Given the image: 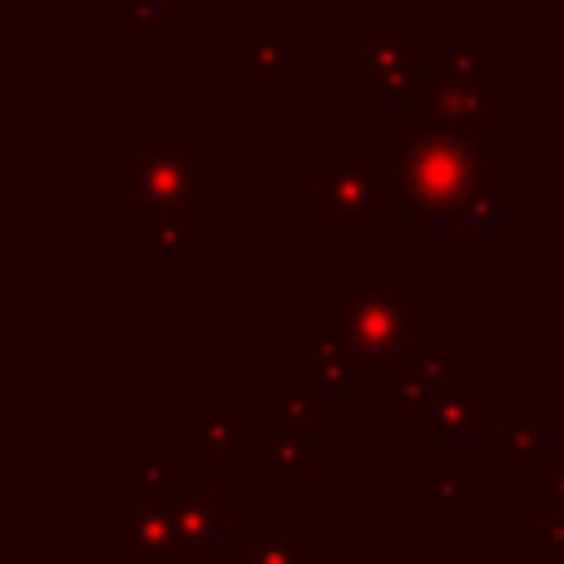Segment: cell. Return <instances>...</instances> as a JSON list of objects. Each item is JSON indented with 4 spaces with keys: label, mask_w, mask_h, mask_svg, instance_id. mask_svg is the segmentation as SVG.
<instances>
[{
    "label": "cell",
    "mask_w": 564,
    "mask_h": 564,
    "mask_svg": "<svg viewBox=\"0 0 564 564\" xmlns=\"http://www.w3.org/2000/svg\"><path fill=\"white\" fill-rule=\"evenodd\" d=\"M496 115L476 124L406 119V129H391L381 139L391 198L421 218L496 224Z\"/></svg>",
    "instance_id": "1"
},
{
    "label": "cell",
    "mask_w": 564,
    "mask_h": 564,
    "mask_svg": "<svg viewBox=\"0 0 564 564\" xmlns=\"http://www.w3.org/2000/svg\"><path fill=\"white\" fill-rule=\"evenodd\" d=\"M139 204H134V243L174 273L194 248L208 243V208H204V134H139Z\"/></svg>",
    "instance_id": "2"
},
{
    "label": "cell",
    "mask_w": 564,
    "mask_h": 564,
    "mask_svg": "<svg viewBox=\"0 0 564 564\" xmlns=\"http://www.w3.org/2000/svg\"><path fill=\"white\" fill-rule=\"evenodd\" d=\"M332 312L377 387L431 337V292L411 288L401 268H341Z\"/></svg>",
    "instance_id": "3"
},
{
    "label": "cell",
    "mask_w": 564,
    "mask_h": 564,
    "mask_svg": "<svg viewBox=\"0 0 564 564\" xmlns=\"http://www.w3.org/2000/svg\"><path fill=\"white\" fill-rule=\"evenodd\" d=\"M500 50L490 40H416V59L401 89L381 105L401 119H441V124H476L496 115Z\"/></svg>",
    "instance_id": "4"
},
{
    "label": "cell",
    "mask_w": 564,
    "mask_h": 564,
    "mask_svg": "<svg viewBox=\"0 0 564 564\" xmlns=\"http://www.w3.org/2000/svg\"><path fill=\"white\" fill-rule=\"evenodd\" d=\"M312 174H317V204H312L317 224H381L387 218L391 188L381 154H317Z\"/></svg>",
    "instance_id": "5"
},
{
    "label": "cell",
    "mask_w": 564,
    "mask_h": 564,
    "mask_svg": "<svg viewBox=\"0 0 564 564\" xmlns=\"http://www.w3.org/2000/svg\"><path fill=\"white\" fill-rule=\"evenodd\" d=\"M292 357L312 367V387L322 391L327 406H357V401L367 397L371 371L361 367V357L347 347V337H341L337 312L332 307L312 317V332L292 337Z\"/></svg>",
    "instance_id": "6"
},
{
    "label": "cell",
    "mask_w": 564,
    "mask_h": 564,
    "mask_svg": "<svg viewBox=\"0 0 564 564\" xmlns=\"http://www.w3.org/2000/svg\"><path fill=\"white\" fill-rule=\"evenodd\" d=\"M115 555L124 564H188L184 550H178L169 500L144 496V490H119L115 496Z\"/></svg>",
    "instance_id": "7"
},
{
    "label": "cell",
    "mask_w": 564,
    "mask_h": 564,
    "mask_svg": "<svg viewBox=\"0 0 564 564\" xmlns=\"http://www.w3.org/2000/svg\"><path fill=\"white\" fill-rule=\"evenodd\" d=\"M451 361H456V341L431 332V337L421 341V347L411 351V357L401 361L387 381H381L387 406H401V411H406V421H416L421 411H426L431 401L451 387Z\"/></svg>",
    "instance_id": "8"
},
{
    "label": "cell",
    "mask_w": 564,
    "mask_h": 564,
    "mask_svg": "<svg viewBox=\"0 0 564 564\" xmlns=\"http://www.w3.org/2000/svg\"><path fill=\"white\" fill-rule=\"evenodd\" d=\"M243 446H253V411H248V401H208L198 426H184V436H178V451L198 456L204 476L228 470L234 451Z\"/></svg>",
    "instance_id": "9"
},
{
    "label": "cell",
    "mask_w": 564,
    "mask_h": 564,
    "mask_svg": "<svg viewBox=\"0 0 564 564\" xmlns=\"http://www.w3.org/2000/svg\"><path fill=\"white\" fill-rule=\"evenodd\" d=\"M174 530H178V550L184 560H218L224 555V516H228V500L208 486V476L194 466V476L184 480L174 500Z\"/></svg>",
    "instance_id": "10"
},
{
    "label": "cell",
    "mask_w": 564,
    "mask_h": 564,
    "mask_svg": "<svg viewBox=\"0 0 564 564\" xmlns=\"http://www.w3.org/2000/svg\"><path fill=\"white\" fill-rule=\"evenodd\" d=\"M496 416L500 411L490 406V401H480V391L470 387V381H451L446 391H441L436 401H431L426 411H421L416 421H411V426H421L426 431V441L431 446H470V441H476V431L480 426H496Z\"/></svg>",
    "instance_id": "11"
},
{
    "label": "cell",
    "mask_w": 564,
    "mask_h": 564,
    "mask_svg": "<svg viewBox=\"0 0 564 564\" xmlns=\"http://www.w3.org/2000/svg\"><path fill=\"white\" fill-rule=\"evenodd\" d=\"M224 564H317L312 540L292 530L288 516H253L238 540H224Z\"/></svg>",
    "instance_id": "12"
},
{
    "label": "cell",
    "mask_w": 564,
    "mask_h": 564,
    "mask_svg": "<svg viewBox=\"0 0 564 564\" xmlns=\"http://www.w3.org/2000/svg\"><path fill=\"white\" fill-rule=\"evenodd\" d=\"M411 59H416V40H411L406 20H381V25L361 30V85L377 89L381 99L391 89H401V79L411 75Z\"/></svg>",
    "instance_id": "13"
},
{
    "label": "cell",
    "mask_w": 564,
    "mask_h": 564,
    "mask_svg": "<svg viewBox=\"0 0 564 564\" xmlns=\"http://www.w3.org/2000/svg\"><path fill=\"white\" fill-rule=\"evenodd\" d=\"M292 45H297V25H292V20H253V25H248V85H253L258 95L297 85Z\"/></svg>",
    "instance_id": "14"
},
{
    "label": "cell",
    "mask_w": 564,
    "mask_h": 564,
    "mask_svg": "<svg viewBox=\"0 0 564 564\" xmlns=\"http://www.w3.org/2000/svg\"><path fill=\"white\" fill-rule=\"evenodd\" d=\"M188 476H194V466H188V456L178 446L144 451V456L134 460V490H144V496H159V500H174L178 490H184Z\"/></svg>",
    "instance_id": "15"
},
{
    "label": "cell",
    "mask_w": 564,
    "mask_h": 564,
    "mask_svg": "<svg viewBox=\"0 0 564 564\" xmlns=\"http://www.w3.org/2000/svg\"><path fill=\"white\" fill-rule=\"evenodd\" d=\"M540 426H545V411L540 401H520L516 406V426L500 441V470H525L540 460Z\"/></svg>",
    "instance_id": "16"
},
{
    "label": "cell",
    "mask_w": 564,
    "mask_h": 564,
    "mask_svg": "<svg viewBox=\"0 0 564 564\" xmlns=\"http://www.w3.org/2000/svg\"><path fill=\"white\" fill-rule=\"evenodd\" d=\"M268 466L282 470V476H297V470L317 466V431L312 426H282L273 441H268Z\"/></svg>",
    "instance_id": "17"
},
{
    "label": "cell",
    "mask_w": 564,
    "mask_h": 564,
    "mask_svg": "<svg viewBox=\"0 0 564 564\" xmlns=\"http://www.w3.org/2000/svg\"><path fill=\"white\" fill-rule=\"evenodd\" d=\"M268 401H273V411L282 416V426H312L317 411L327 406L312 381H273V387H268Z\"/></svg>",
    "instance_id": "18"
},
{
    "label": "cell",
    "mask_w": 564,
    "mask_h": 564,
    "mask_svg": "<svg viewBox=\"0 0 564 564\" xmlns=\"http://www.w3.org/2000/svg\"><path fill=\"white\" fill-rule=\"evenodd\" d=\"M115 20H124L134 30L139 45H159L164 40V10H159V0H115Z\"/></svg>",
    "instance_id": "19"
},
{
    "label": "cell",
    "mask_w": 564,
    "mask_h": 564,
    "mask_svg": "<svg viewBox=\"0 0 564 564\" xmlns=\"http://www.w3.org/2000/svg\"><path fill=\"white\" fill-rule=\"evenodd\" d=\"M540 357L564 361V288H550L540 297Z\"/></svg>",
    "instance_id": "20"
},
{
    "label": "cell",
    "mask_w": 564,
    "mask_h": 564,
    "mask_svg": "<svg viewBox=\"0 0 564 564\" xmlns=\"http://www.w3.org/2000/svg\"><path fill=\"white\" fill-rule=\"evenodd\" d=\"M470 476H431V510L436 516H466L470 510Z\"/></svg>",
    "instance_id": "21"
},
{
    "label": "cell",
    "mask_w": 564,
    "mask_h": 564,
    "mask_svg": "<svg viewBox=\"0 0 564 564\" xmlns=\"http://www.w3.org/2000/svg\"><path fill=\"white\" fill-rule=\"evenodd\" d=\"M337 20H347V25H357V30H371L387 20V0H337Z\"/></svg>",
    "instance_id": "22"
},
{
    "label": "cell",
    "mask_w": 564,
    "mask_h": 564,
    "mask_svg": "<svg viewBox=\"0 0 564 564\" xmlns=\"http://www.w3.org/2000/svg\"><path fill=\"white\" fill-rule=\"evenodd\" d=\"M115 198L119 204H139V159H134V149L115 159Z\"/></svg>",
    "instance_id": "23"
},
{
    "label": "cell",
    "mask_w": 564,
    "mask_h": 564,
    "mask_svg": "<svg viewBox=\"0 0 564 564\" xmlns=\"http://www.w3.org/2000/svg\"><path fill=\"white\" fill-rule=\"evenodd\" d=\"M545 476H550V496H560V500H564V456H550Z\"/></svg>",
    "instance_id": "24"
},
{
    "label": "cell",
    "mask_w": 564,
    "mask_h": 564,
    "mask_svg": "<svg viewBox=\"0 0 564 564\" xmlns=\"http://www.w3.org/2000/svg\"><path fill=\"white\" fill-rule=\"evenodd\" d=\"M560 397H564V387H560Z\"/></svg>",
    "instance_id": "25"
},
{
    "label": "cell",
    "mask_w": 564,
    "mask_h": 564,
    "mask_svg": "<svg viewBox=\"0 0 564 564\" xmlns=\"http://www.w3.org/2000/svg\"><path fill=\"white\" fill-rule=\"evenodd\" d=\"M560 288H564V282H560Z\"/></svg>",
    "instance_id": "26"
}]
</instances>
